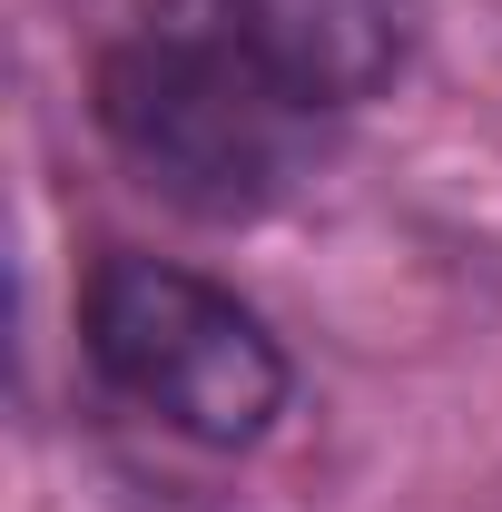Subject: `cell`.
<instances>
[{
  "mask_svg": "<svg viewBox=\"0 0 502 512\" xmlns=\"http://www.w3.org/2000/svg\"><path fill=\"white\" fill-rule=\"evenodd\" d=\"M99 128L188 217H266L335 148V109H315L256 60L197 40V30H168V20H138V10L99 60Z\"/></svg>",
  "mask_w": 502,
  "mask_h": 512,
  "instance_id": "6da1fadb",
  "label": "cell"
},
{
  "mask_svg": "<svg viewBox=\"0 0 502 512\" xmlns=\"http://www.w3.org/2000/svg\"><path fill=\"white\" fill-rule=\"evenodd\" d=\"M79 345L99 384L188 444L237 453L286 414V355L217 276L168 256H99L79 286Z\"/></svg>",
  "mask_w": 502,
  "mask_h": 512,
  "instance_id": "7a4b0ae2",
  "label": "cell"
},
{
  "mask_svg": "<svg viewBox=\"0 0 502 512\" xmlns=\"http://www.w3.org/2000/svg\"><path fill=\"white\" fill-rule=\"evenodd\" d=\"M138 20L197 30L217 50L256 60L315 109H365L404 69V0H128Z\"/></svg>",
  "mask_w": 502,
  "mask_h": 512,
  "instance_id": "3957f363",
  "label": "cell"
}]
</instances>
